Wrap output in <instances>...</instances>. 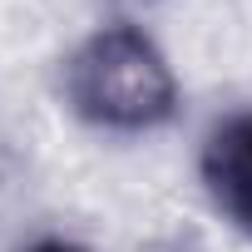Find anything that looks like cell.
<instances>
[{"label": "cell", "mask_w": 252, "mask_h": 252, "mask_svg": "<svg viewBox=\"0 0 252 252\" xmlns=\"http://www.w3.org/2000/svg\"><path fill=\"white\" fill-rule=\"evenodd\" d=\"M64 99L69 109L114 134H149L173 119L178 79L163 50L134 25H104L84 35L64 60Z\"/></svg>", "instance_id": "6da1fadb"}, {"label": "cell", "mask_w": 252, "mask_h": 252, "mask_svg": "<svg viewBox=\"0 0 252 252\" xmlns=\"http://www.w3.org/2000/svg\"><path fill=\"white\" fill-rule=\"evenodd\" d=\"M198 168H203V188L213 208L252 237V109L213 124L203 139Z\"/></svg>", "instance_id": "7a4b0ae2"}, {"label": "cell", "mask_w": 252, "mask_h": 252, "mask_svg": "<svg viewBox=\"0 0 252 252\" xmlns=\"http://www.w3.org/2000/svg\"><path fill=\"white\" fill-rule=\"evenodd\" d=\"M20 252H84V247H74V242H64V237H35V242L20 247Z\"/></svg>", "instance_id": "3957f363"}]
</instances>
